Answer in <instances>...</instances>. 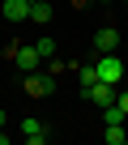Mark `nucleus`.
<instances>
[{"mask_svg":"<svg viewBox=\"0 0 128 145\" xmlns=\"http://www.w3.org/2000/svg\"><path fill=\"white\" fill-rule=\"evenodd\" d=\"M94 68H98V81H111V86H124V60L115 56V51H103L98 60H94Z\"/></svg>","mask_w":128,"mask_h":145,"instance_id":"nucleus-1","label":"nucleus"},{"mask_svg":"<svg viewBox=\"0 0 128 145\" xmlns=\"http://www.w3.org/2000/svg\"><path fill=\"white\" fill-rule=\"evenodd\" d=\"M22 90H26V98H47V94H56V77H47V72H22Z\"/></svg>","mask_w":128,"mask_h":145,"instance_id":"nucleus-2","label":"nucleus"},{"mask_svg":"<svg viewBox=\"0 0 128 145\" xmlns=\"http://www.w3.org/2000/svg\"><path fill=\"white\" fill-rule=\"evenodd\" d=\"M22 141H26V145H43V141H51V128L30 115V120H22Z\"/></svg>","mask_w":128,"mask_h":145,"instance_id":"nucleus-3","label":"nucleus"},{"mask_svg":"<svg viewBox=\"0 0 128 145\" xmlns=\"http://www.w3.org/2000/svg\"><path fill=\"white\" fill-rule=\"evenodd\" d=\"M13 64H17V72H34V68L43 64V56H39V47H34V43H22V47H17V56H13Z\"/></svg>","mask_w":128,"mask_h":145,"instance_id":"nucleus-4","label":"nucleus"},{"mask_svg":"<svg viewBox=\"0 0 128 145\" xmlns=\"http://www.w3.org/2000/svg\"><path fill=\"white\" fill-rule=\"evenodd\" d=\"M0 13H5V22L22 26V22H30V0H5V5H0Z\"/></svg>","mask_w":128,"mask_h":145,"instance_id":"nucleus-5","label":"nucleus"},{"mask_svg":"<svg viewBox=\"0 0 128 145\" xmlns=\"http://www.w3.org/2000/svg\"><path fill=\"white\" fill-rule=\"evenodd\" d=\"M94 51H98V56H103V51H120V30H115V26L94 30Z\"/></svg>","mask_w":128,"mask_h":145,"instance_id":"nucleus-6","label":"nucleus"},{"mask_svg":"<svg viewBox=\"0 0 128 145\" xmlns=\"http://www.w3.org/2000/svg\"><path fill=\"white\" fill-rule=\"evenodd\" d=\"M115 90H120V86H111V81H94V86L86 90V98L98 103V107H107V103H115Z\"/></svg>","mask_w":128,"mask_h":145,"instance_id":"nucleus-7","label":"nucleus"},{"mask_svg":"<svg viewBox=\"0 0 128 145\" xmlns=\"http://www.w3.org/2000/svg\"><path fill=\"white\" fill-rule=\"evenodd\" d=\"M56 9H51V0H30V22L34 26H51Z\"/></svg>","mask_w":128,"mask_h":145,"instance_id":"nucleus-8","label":"nucleus"},{"mask_svg":"<svg viewBox=\"0 0 128 145\" xmlns=\"http://www.w3.org/2000/svg\"><path fill=\"white\" fill-rule=\"evenodd\" d=\"M103 141H107V145H124V141H128V128H124V124H107V128H103Z\"/></svg>","mask_w":128,"mask_h":145,"instance_id":"nucleus-9","label":"nucleus"},{"mask_svg":"<svg viewBox=\"0 0 128 145\" xmlns=\"http://www.w3.org/2000/svg\"><path fill=\"white\" fill-rule=\"evenodd\" d=\"M77 81H81V94H86V90L98 81V68H94V64H77Z\"/></svg>","mask_w":128,"mask_h":145,"instance_id":"nucleus-10","label":"nucleus"},{"mask_svg":"<svg viewBox=\"0 0 128 145\" xmlns=\"http://www.w3.org/2000/svg\"><path fill=\"white\" fill-rule=\"evenodd\" d=\"M34 47H39V56H43V60H51V56H56V39H39Z\"/></svg>","mask_w":128,"mask_h":145,"instance_id":"nucleus-11","label":"nucleus"},{"mask_svg":"<svg viewBox=\"0 0 128 145\" xmlns=\"http://www.w3.org/2000/svg\"><path fill=\"white\" fill-rule=\"evenodd\" d=\"M64 68H69V64H64L60 56H51V60H47V77H60V72H64Z\"/></svg>","mask_w":128,"mask_h":145,"instance_id":"nucleus-12","label":"nucleus"},{"mask_svg":"<svg viewBox=\"0 0 128 145\" xmlns=\"http://www.w3.org/2000/svg\"><path fill=\"white\" fill-rule=\"evenodd\" d=\"M115 107H120V111L128 115V90H115Z\"/></svg>","mask_w":128,"mask_h":145,"instance_id":"nucleus-13","label":"nucleus"},{"mask_svg":"<svg viewBox=\"0 0 128 145\" xmlns=\"http://www.w3.org/2000/svg\"><path fill=\"white\" fill-rule=\"evenodd\" d=\"M0 145H9V132H5V128H0Z\"/></svg>","mask_w":128,"mask_h":145,"instance_id":"nucleus-14","label":"nucleus"},{"mask_svg":"<svg viewBox=\"0 0 128 145\" xmlns=\"http://www.w3.org/2000/svg\"><path fill=\"white\" fill-rule=\"evenodd\" d=\"M86 5H90V0H73V9H86Z\"/></svg>","mask_w":128,"mask_h":145,"instance_id":"nucleus-15","label":"nucleus"},{"mask_svg":"<svg viewBox=\"0 0 128 145\" xmlns=\"http://www.w3.org/2000/svg\"><path fill=\"white\" fill-rule=\"evenodd\" d=\"M5 120H9V115H5V107H0V128H5Z\"/></svg>","mask_w":128,"mask_h":145,"instance_id":"nucleus-16","label":"nucleus"},{"mask_svg":"<svg viewBox=\"0 0 128 145\" xmlns=\"http://www.w3.org/2000/svg\"><path fill=\"white\" fill-rule=\"evenodd\" d=\"M98 5H111V0H98Z\"/></svg>","mask_w":128,"mask_h":145,"instance_id":"nucleus-17","label":"nucleus"},{"mask_svg":"<svg viewBox=\"0 0 128 145\" xmlns=\"http://www.w3.org/2000/svg\"><path fill=\"white\" fill-rule=\"evenodd\" d=\"M124 81H128V68H124Z\"/></svg>","mask_w":128,"mask_h":145,"instance_id":"nucleus-18","label":"nucleus"},{"mask_svg":"<svg viewBox=\"0 0 128 145\" xmlns=\"http://www.w3.org/2000/svg\"><path fill=\"white\" fill-rule=\"evenodd\" d=\"M124 9H128V0H124Z\"/></svg>","mask_w":128,"mask_h":145,"instance_id":"nucleus-19","label":"nucleus"}]
</instances>
